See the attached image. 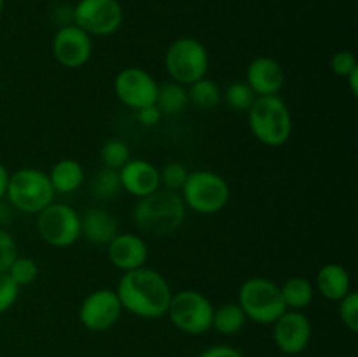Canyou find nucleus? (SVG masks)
Segmentation results:
<instances>
[{
	"mask_svg": "<svg viewBox=\"0 0 358 357\" xmlns=\"http://www.w3.org/2000/svg\"><path fill=\"white\" fill-rule=\"evenodd\" d=\"M115 293L122 310L149 321L166 315L173 296L166 276L149 266L122 273Z\"/></svg>",
	"mask_w": 358,
	"mask_h": 357,
	"instance_id": "f257e3e1",
	"label": "nucleus"
},
{
	"mask_svg": "<svg viewBox=\"0 0 358 357\" xmlns=\"http://www.w3.org/2000/svg\"><path fill=\"white\" fill-rule=\"evenodd\" d=\"M187 209L180 192L159 188L152 195L140 198L133 209V220L142 233L164 237L184 224Z\"/></svg>",
	"mask_w": 358,
	"mask_h": 357,
	"instance_id": "f03ea898",
	"label": "nucleus"
},
{
	"mask_svg": "<svg viewBox=\"0 0 358 357\" xmlns=\"http://www.w3.org/2000/svg\"><path fill=\"white\" fill-rule=\"evenodd\" d=\"M247 115L252 135L262 146L282 147L292 136V112L278 94L257 97Z\"/></svg>",
	"mask_w": 358,
	"mask_h": 357,
	"instance_id": "7ed1b4c3",
	"label": "nucleus"
},
{
	"mask_svg": "<svg viewBox=\"0 0 358 357\" xmlns=\"http://www.w3.org/2000/svg\"><path fill=\"white\" fill-rule=\"evenodd\" d=\"M180 196L187 210L201 216H213L226 209L231 198V189L226 178L212 170L189 172L187 181L182 186Z\"/></svg>",
	"mask_w": 358,
	"mask_h": 357,
	"instance_id": "20e7f679",
	"label": "nucleus"
},
{
	"mask_svg": "<svg viewBox=\"0 0 358 357\" xmlns=\"http://www.w3.org/2000/svg\"><path fill=\"white\" fill-rule=\"evenodd\" d=\"M236 303L245 312L247 321L261 326H273L287 310L280 286L266 276H250L245 280L238 290Z\"/></svg>",
	"mask_w": 358,
	"mask_h": 357,
	"instance_id": "39448f33",
	"label": "nucleus"
},
{
	"mask_svg": "<svg viewBox=\"0 0 358 357\" xmlns=\"http://www.w3.org/2000/svg\"><path fill=\"white\" fill-rule=\"evenodd\" d=\"M55 196L56 192L45 172L28 167L10 174L6 198L9 200L13 209L37 216L41 210L55 202Z\"/></svg>",
	"mask_w": 358,
	"mask_h": 357,
	"instance_id": "423d86ee",
	"label": "nucleus"
},
{
	"mask_svg": "<svg viewBox=\"0 0 358 357\" xmlns=\"http://www.w3.org/2000/svg\"><path fill=\"white\" fill-rule=\"evenodd\" d=\"M164 66L171 80L182 86H191L208 74V49L194 37H178L168 46Z\"/></svg>",
	"mask_w": 358,
	"mask_h": 357,
	"instance_id": "0eeeda50",
	"label": "nucleus"
},
{
	"mask_svg": "<svg viewBox=\"0 0 358 357\" xmlns=\"http://www.w3.org/2000/svg\"><path fill=\"white\" fill-rule=\"evenodd\" d=\"M213 310V303L201 290L182 289L171 296L166 315L178 331L198 336L212 329Z\"/></svg>",
	"mask_w": 358,
	"mask_h": 357,
	"instance_id": "6e6552de",
	"label": "nucleus"
},
{
	"mask_svg": "<svg viewBox=\"0 0 358 357\" xmlns=\"http://www.w3.org/2000/svg\"><path fill=\"white\" fill-rule=\"evenodd\" d=\"M35 227L38 237L51 247H72L80 238V216L70 205L52 202L37 214Z\"/></svg>",
	"mask_w": 358,
	"mask_h": 357,
	"instance_id": "1a4fd4ad",
	"label": "nucleus"
},
{
	"mask_svg": "<svg viewBox=\"0 0 358 357\" xmlns=\"http://www.w3.org/2000/svg\"><path fill=\"white\" fill-rule=\"evenodd\" d=\"M124 10L119 0H79L72 10V23L91 37H108L121 28Z\"/></svg>",
	"mask_w": 358,
	"mask_h": 357,
	"instance_id": "9d476101",
	"label": "nucleus"
},
{
	"mask_svg": "<svg viewBox=\"0 0 358 357\" xmlns=\"http://www.w3.org/2000/svg\"><path fill=\"white\" fill-rule=\"evenodd\" d=\"M157 90V80L142 66H126L119 70L114 79L115 97L122 105L133 111L156 104Z\"/></svg>",
	"mask_w": 358,
	"mask_h": 357,
	"instance_id": "9b49d317",
	"label": "nucleus"
},
{
	"mask_svg": "<svg viewBox=\"0 0 358 357\" xmlns=\"http://www.w3.org/2000/svg\"><path fill=\"white\" fill-rule=\"evenodd\" d=\"M122 307L115 289L101 287L87 294L79 304V321L87 331L103 332L117 324Z\"/></svg>",
	"mask_w": 358,
	"mask_h": 357,
	"instance_id": "f8f14e48",
	"label": "nucleus"
},
{
	"mask_svg": "<svg viewBox=\"0 0 358 357\" xmlns=\"http://www.w3.org/2000/svg\"><path fill=\"white\" fill-rule=\"evenodd\" d=\"M51 49L59 65L76 70L86 65L93 56V37L77 24H63L52 37Z\"/></svg>",
	"mask_w": 358,
	"mask_h": 357,
	"instance_id": "ddd939ff",
	"label": "nucleus"
},
{
	"mask_svg": "<svg viewBox=\"0 0 358 357\" xmlns=\"http://www.w3.org/2000/svg\"><path fill=\"white\" fill-rule=\"evenodd\" d=\"M311 322L303 310H285L273 322V340L287 356H297L311 342Z\"/></svg>",
	"mask_w": 358,
	"mask_h": 357,
	"instance_id": "4468645a",
	"label": "nucleus"
},
{
	"mask_svg": "<svg viewBox=\"0 0 358 357\" xmlns=\"http://www.w3.org/2000/svg\"><path fill=\"white\" fill-rule=\"evenodd\" d=\"M108 261L115 270L126 273L147 266L149 245L142 237L135 233H117L107 245Z\"/></svg>",
	"mask_w": 358,
	"mask_h": 357,
	"instance_id": "2eb2a0df",
	"label": "nucleus"
},
{
	"mask_svg": "<svg viewBox=\"0 0 358 357\" xmlns=\"http://www.w3.org/2000/svg\"><path fill=\"white\" fill-rule=\"evenodd\" d=\"M121 188L128 195L135 196L136 200L145 198L161 188L159 168L147 160H129L124 167L119 170Z\"/></svg>",
	"mask_w": 358,
	"mask_h": 357,
	"instance_id": "dca6fc26",
	"label": "nucleus"
},
{
	"mask_svg": "<svg viewBox=\"0 0 358 357\" xmlns=\"http://www.w3.org/2000/svg\"><path fill=\"white\" fill-rule=\"evenodd\" d=\"M245 83L257 97L278 94L285 84V70L271 56H257L247 66Z\"/></svg>",
	"mask_w": 358,
	"mask_h": 357,
	"instance_id": "f3484780",
	"label": "nucleus"
},
{
	"mask_svg": "<svg viewBox=\"0 0 358 357\" xmlns=\"http://www.w3.org/2000/svg\"><path fill=\"white\" fill-rule=\"evenodd\" d=\"M119 233V223L112 212L105 209H90L80 216V238L93 245L107 247Z\"/></svg>",
	"mask_w": 358,
	"mask_h": 357,
	"instance_id": "a211bd4d",
	"label": "nucleus"
},
{
	"mask_svg": "<svg viewBox=\"0 0 358 357\" xmlns=\"http://www.w3.org/2000/svg\"><path fill=\"white\" fill-rule=\"evenodd\" d=\"M315 290H318L325 300L339 301L352 290V276L343 265L327 262L318 270Z\"/></svg>",
	"mask_w": 358,
	"mask_h": 357,
	"instance_id": "6ab92c4d",
	"label": "nucleus"
},
{
	"mask_svg": "<svg viewBox=\"0 0 358 357\" xmlns=\"http://www.w3.org/2000/svg\"><path fill=\"white\" fill-rule=\"evenodd\" d=\"M48 175L56 195H70V192H76L84 182L83 164L77 160H72V158L56 161Z\"/></svg>",
	"mask_w": 358,
	"mask_h": 357,
	"instance_id": "aec40b11",
	"label": "nucleus"
},
{
	"mask_svg": "<svg viewBox=\"0 0 358 357\" xmlns=\"http://www.w3.org/2000/svg\"><path fill=\"white\" fill-rule=\"evenodd\" d=\"M287 310H304L315 298V286L304 276H290L280 286Z\"/></svg>",
	"mask_w": 358,
	"mask_h": 357,
	"instance_id": "412c9836",
	"label": "nucleus"
},
{
	"mask_svg": "<svg viewBox=\"0 0 358 357\" xmlns=\"http://www.w3.org/2000/svg\"><path fill=\"white\" fill-rule=\"evenodd\" d=\"M189 105L187 86L170 80V83L159 84L156 97V107L163 115H175L185 111Z\"/></svg>",
	"mask_w": 358,
	"mask_h": 357,
	"instance_id": "4be33fe9",
	"label": "nucleus"
},
{
	"mask_svg": "<svg viewBox=\"0 0 358 357\" xmlns=\"http://www.w3.org/2000/svg\"><path fill=\"white\" fill-rule=\"evenodd\" d=\"M247 324V315L238 303H224L213 310L212 329L222 336L238 335Z\"/></svg>",
	"mask_w": 358,
	"mask_h": 357,
	"instance_id": "5701e85b",
	"label": "nucleus"
},
{
	"mask_svg": "<svg viewBox=\"0 0 358 357\" xmlns=\"http://www.w3.org/2000/svg\"><path fill=\"white\" fill-rule=\"evenodd\" d=\"M187 94L189 104L201 108V111H213L222 104V90L210 77H203V79L187 86Z\"/></svg>",
	"mask_w": 358,
	"mask_h": 357,
	"instance_id": "b1692460",
	"label": "nucleus"
},
{
	"mask_svg": "<svg viewBox=\"0 0 358 357\" xmlns=\"http://www.w3.org/2000/svg\"><path fill=\"white\" fill-rule=\"evenodd\" d=\"M129 160H131V154H129V147L124 140L108 139L101 146L100 161L103 168L119 172Z\"/></svg>",
	"mask_w": 358,
	"mask_h": 357,
	"instance_id": "393cba45",
	"label": "nucleus"
},
{
	"mask_svg": "<svg viewBox=\"0 0 358 357\" xmlns=\"http://www.w3.org/2000/svg\"><path fill=\"white\" fill-rule=\"evenodd\" d=\"M255 98H257V94L252 91V88L245 80L231 83L226 88V91H222V100L226 102L227 107L236 112H248Z\"/></svg>",
	"mask_w": 358,
	"mask_h": 357,
	"instance_id": "a878e982",
	"label": "nucleus"
},
{
	"mask_svg": "<svg viewBox=\"0 0 358 357\" xmlns=\"http://www.w3.org/2000/svg\"><path fill=\"white\" fill-rule=\"evenodd\" d=\"M121 191L122 188H121V178H119V172L108 170V168H101L93 181L94 196L100 200H110V198H115Z\"/></svg>",
	"mask_w": 358,
	"mask_h": 357,
	"instance_id": "bb28decb",
	"label": "nucleus"
},
{
	"mask_svg": "<svg viewBox=\"0 0 358 357\" xmlns=\"http://www.w3.org/2000/svg\"><path fill=\"white\" fill-rule=\"evenodd\" d=\"M7 275L14 280L20 287L30 286L31 282H35L38 276V266L35 262V259L28 258V255H16V259L13 261V265L7 270Z\"/></svg>",
	"mask_w": 358,
	"mask_h": 357,
	"instance_id": "cd10ccee",
	"label": "nucleus"
},
{
	"mask_svg": "<svg viewBox=\"0 0 358 357\" xmlns=\"http://www.w3.org/2000/svg\"><path fill=\"white\" fill-rule=\"evenodd\" d=\"M187 175L189 170L185 164L178 163V161H170L159 170L161 188L170 189V191H180L182 186L187 181Z\"/></svg>",
	"mask_w": 358,
	"mask_h": 357,
	"instance_id": "c85d7f7f",
	"label": "nucleus"
},
{
	"mask_svg": "<svg viewBox=\"0 0 358 357\" xmlns=\"http://www.w3.org/2000/svg\"><path fill=\"white\" fill-rule=\"evenodd\" d=\"M339 303V318H341L343 326L348 329L350 332L358 331V294L355 290H350L345 298L338 301Z\"/></svg>",
	"mask_w": 358,
	"mask_h": 357,
	"instance_id": "c756f323",
	"label": "nucleus"
},
{
	"mask_svg": "<svg viewBox=\"0 0 358 357\" xmlns=\"http://www.w3.org/2000/svg\"><path fill=\"white\" fill-rule=\"evenodd\" d=\"M20 298V286L7 275V272L0 273V315L9 312Z\"/></svg>",
	"mask_w": 358,
	"mask_h": 357,
	"instance_id": "7c9ffc66",
	"label": "nucleus"
},
{
	"mask_svg": "<svg viewBox=\"0 0 358 357\" xmlns=\"http://www.w3.org/2000/svg\"><path fill=\"white\" fill-rule=\"evenodd\" d=\"M331 69L336 76L346 79L353 70L358 69L357 56L352 51H346V49L334 52V56L331 58Z\"/></svg>",
	"mask_w": 358,
	"mask_h": 357,
	"instance_id": "2f4dec72",
	"label": "nucleus"
},
{
	"mask_svg": "<svg viewBox=\"0 0 358 357\" xmlns=\"http://www.w3.org/2000/svg\"><path fill=\"white\" fill-rule=\"evenodd\" d=\"M17 255V245L9 231L0 227V273L7 272Z\"/></svg>",
	"mask_w": 358,
	"mask_h": 357,
	"instance_id": "473e14b6",
	"label": "nucleus"
},
{
	"mask_svg": "<svg viewBox=\"0 0 358 357\" xmlns=\"http://www.w3.org/2000/svg\"><path fill=\"white\" fill-rule=\"evenodd\" d=\"M136 118H138L140 125L142 126H149V128H152V126H156L157 122L161 121L163 114H161V111L156 107V104H154V105H149V107L138 108V111H136Z\"/></svg>",
	"mask_w": 358,
	"mask_h": 357,
	"instance_id": "72a5a7b5",
	"label": "nucleus"
},
{
	"mask_svg": "<svg viewBox=\"0 0 358 357\" xmlns=\"http://www.w3.org/2000/svg\"><path fill=\"white\" fill-rule=\"evenodd\" d=\"M199 357H245L238 349L231 345H212L199 354Z\"/></svg>",
	"mask_w": 358,
	"mask_h": 357,
	"instance_id": "f704fd0d",
	"label": "nucleus"
},
{
	"mask_svg": "<svg viewBox=\"0 0 358 357\" xmlns=\"http://www.w3.org/2000/svg\"><path fill=\"white\" fill-rule=\"evenodd\" d=\"M9 170L6 168V164L0 163V200L6 198V192H7V186H9Z\"/></svg>",
	"mask_w": 358,
	"mask_h": 357,
	"instance_id": "c9c22d12",
	"label": "nucleus"
},
{
	"mask_svg": "<svg viewBox=\"0 0 358 357\" xmlns=\"http://www.w3.org/2000/svg\"><path fill=\"white\" fill-rule=\"evenodd\" d=\"M346 80H348L350 91H352V94H353V97H357V94H358V69L353 70V72L350 74L348 77H346Z\"/></svg>",
	"mask_w": 358,
	"mask_h": 357,
	"instance_id": "e433bc0d",
	"label": "nucleus"
},
{
	"mask_svg": "<svg viewBox=\"0 0 358 357\" xmlns=\"http://www.w3.org/2000/svg\"><path fill=\"white\" fill-rule=\"evenodd\" d=\"M3 4H6V0H0V14H2L3 10Z\"/></svg>",
	"mask_w": 358,
	"mask_h": 357,
	"instance_id": "4c0bfd02",
	"label": "nucleus"
}]
</instances>
